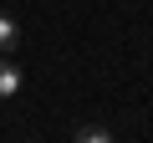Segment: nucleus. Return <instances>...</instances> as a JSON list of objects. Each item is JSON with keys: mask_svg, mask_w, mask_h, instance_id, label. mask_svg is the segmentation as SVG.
<instances>
[{"mask_svg": "<svg viewBox=\"0 0 153 143\" xmlns=\"http://www.w3.org/2000/svg\"><path fill=\"white\" fill-rule=\"evenodd\" d=\"M16 92H21V72L10 56H0V97H16Z\"/></svg>", "mask_w": 153, "mask_h": 143, "instance_id": "1", "label": "nucleus"}, {"mask_svg": "<svg viewBox=\"0 0 153 143\" xmlns=\"http://www.w3.org/2000/svg\"><path fill=\"white\" fill-rule=\"evenodd\" d=\"M16 41H21V26L0 10V56H10V51H16Z\"/></svg>", "mask_w": 153, "mask_h": 143, "instance_id": "2", "label": "nucleus"}, {"mask_svg": "<svg viewBox=\"0 0 153 143\" xmlns=\"http://www.w3.org/2000/svg\"><path fill=\"white\" fill-rule=\"evenodd\" d=\"M71 143H112V133L107 128H97V123H87V128H76V138Z\"/></svg>", "mask_w": 153, "mask_h": 143, "instance_id": "3", "label": "nucleus"}]
</instances>
